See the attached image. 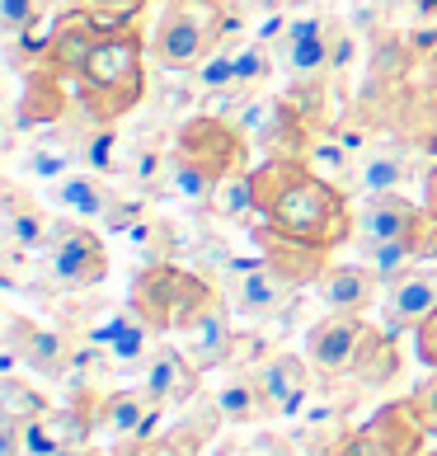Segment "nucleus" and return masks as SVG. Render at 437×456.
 <instances>
[{"label":"nucleus","instance_id":"12","mask_svg":"<svg viewBox=\"0 0 437 456\" xmlns=\"http://www.w3.org/2000/svg\"><path fill=\"white\" fill-rule=\"evenodd\" d=\"M367 320L362 315H344V311H329L325 320H315L306 330V358L320 377H348L352 362H358V348L367 339Z\"/></svg>","mask_w":437,"mask_h":456},{"label":"nucleus","instance_id":"41","mask_svg":"<svg viewBox=\"0 0 437 456\" xmlns=\"http://www.w3.org/2000/svg\"><path fill=\"white\" fill-rule=\"evenodd\" d=\"M53 456H94V443H90V447H61V452H53Z\"/></svg>","mask_w":437,"mask_h":456},{"label":"nucleus","instance_id":"10","mask_svg":"<svg viewBox=\"0 0 437 456\" xmlns=\"http://www.w3.org/2000/svg\"><path fill=\"white\" fill-rule=\"evenodd\" d=\"M259 377V391L268 400V414L273 419H296L306 414V404L315 395V367L306 353H292V348H278L255 367Z\"/></svg>","mask_w":437,"mask_h":456},{"label":"nucleus","instance_id":"3","mask_svg":"<svg viewBox=\"0 0 437 456\" xmlns=\"http://www.w3.org/2000/svg\"><path fill=\"white\" fill-rule=\"evenodd\" d=\"M146 33L137 24H109L90 61L76 76V104L99 123H117L146 99Z\"/></svg>","mask_w":437,"mask_h":456},{"label":"nucleus","instance_id":"21","mask_svg":"<svg viewBox=\"0 0 437 456\" xmlns=\"http://www.w3.org/2000/svg\"><path fill=\"white\" fill-rule=\"evenodd\" d=\"M255 245H259V259L273 264L278 273L296 287V292H301V287H315V282H320V273L334 264V259L325 255V249L301 245V240H287V235L268 231L263 222H259V231H255Z\"/></svg>","mask_w":437,"mask_h":456},{"label":"nucleus","instance_id":"25","mask_svg":"<svg viewBox=\"0 0 437 456\" xmlns=\"http://www.w3.org/2000/svg\"><path fill=\"white\" fill-rule=\"evenodd\" d=\"M400 344H395V334L391 330H367V339H362V348H358V362H352V371L348 377L358 381V386H391L395 377H400Z\"/></svg>","mask_w":437,"mask_h":456},{"label":"nucleus","instance_id":"37","mask_svg":"<svg viewBox=\"0 0 437 456\" xmlns=\"http://www.w3.org/2000/svg\"><path fill=\"white\" fill-rule=\"evenodd\" d=\"M222 456H296V447L287 437H273V433H259L249 443H231V452L222 447Z\"/></svg>","mask_w":437,"mask_h":456},{"label":"nucleus","instance_id":"26","mask_svg":"<svg viewBox=\"0 0 437 456\" xmlns=\"http://www.w3.org/2000/svg\"><path fill=\"white\" fill-rule=\"evenodd\" d=\"M405 183V160L395 151H362L352 160V175H348V189L358 198H376V193H400Z\"/></svg>","mask_w":437,"mask_h":456},{"label":"nucleus","instance_id":"31","mask_svg":"<svg viewBox=\"0 0 437 456\" xmlns=\"http://www.w3.org/2000/svg\"><path fill=\"white\" fill-rule=\"evenodd\" d=\"M24 175L53 189L57 179L71 175V151H61V146H38V142H33V146L24 151Z\"/></svg>","mask_w":437,"mask_h":456},{"label":"nucleus","instance_id":"39","mask_svg":"<svg viewBox=\"0 0 437 456\" xmlns=\"http://www.w3.org/2000/svg\"><path fill=\"white\" fill-rule=\"evenodd\" d=\"M424 208L437 216V165H433V170L424 175Z\"/></svg>","mask_w":437,"mask_h":456},{"label":"nucleus","instance_id":"42","mask_svg":"<svg viewBox=\"0 0 437 456\" xmlns=\"http://www.w3.org/2000/svg\"><path fill=\"white\" fill-rule=\"evenodd\" d=\"M418 5H424V14H433V20H437V0H418Z\"/></svg>","mask_w":437,"mask_h":456},{"label":"nucleus","instance_id":"7","mask_svg":"<svg viewBox=\"0 0 437 456\" xmlns=\"http://www.w3.org/2000/svg\"><path fill=\"white\" fill-rule=\"evenodd\" d=\"M428 433L414 414V400H391L381 404L376 414H367L358 428H348L339 443H334V456H424Z\"/></svg>","mask_w":437,"mask_h":456},{"label":"nucleus","instance_id":"35","mask_svg":"<svg viewBox=\"0 0 437 456\" xmlns=\"http://www.w3.org/2000/svg\"><path fill=\"white\" fill-rule=\"evenodd\" d=\"M76 10H90L104 24H127L146 10V0H76Z\"/></svg>","mask_w":437,"mask_h":456},{"label":"nucleus","instance_id":"17","mask_svg":"<svg viewBox=\"0 0 437 456\" xmlns=\"http://www.w3.org/2000/svg\"><path fill=\"white\" fill-rule=\"evenodd\" d=\"M142 386L165 404V410H179V404L198 400V391H203V371L189 362V353H183L179 344H156L150 358L142 362Z\"/></svg>","mask_w":437,"mask_h":456},{"label":"nucleus","instance_id":"6","mask_svg":"<svg viewBox=\"0 0 437 456\" xmlns=\"http://www.w3.org/2000/svg\"><path fill=\"white\" fill-rule=\"evenodd\" d=\"M43 268L61 292H90L109 278V245L104 235L90 231V222L61 216L53 222V240L43 249Z\"/></svg>","mask_w":437,"mask_h":456},{"label":"nucleus","instance_id":"22","mask_svg":"<svg viewBox=\"0 0 437 456\" xmlns=\"http://www.w3.org/2000/svg\"><path fill=\"white\" fill-rule=\"evenodd\" d=\"M212 410L231 428H255V424H263V419H273L255 371H231V377L216 381L212 386Z\"/></svg>","mask_w":437,"mask_h":456},{"label":"nucleus","instance_id":"2","mask_svg":"<svg viewBox=\"0 0 437 456\" xmlns=\"http://www.w3.org/2000/svg\"><path fill=\"white\" fill-rule=\"evenodd\" d=\"M235 170H249V146H245L240 123L222 113H193L174 132L165 193H174L183 202H212L216 183Z\"/></svg>","mask_w":437,"mask_h":456},{"label":"nucleus","instance_id":"14","mask_svg":"<svg viewBox=\"0 0 437 456\" xmlns=\"http://www.w3.org/2000/svg\"><path fill=\"white\" fill-rule=\"evenodd\" d=\"M437 311V264H418L381 287V325L391 334H414Z\"/></svg>","mask_w":437,"mask_h":456},{"label":"nucleus","instance_id":"15","mask_svg":"<svg viewBox=\"0 0 437 456\" xmlns=\"http://www.w3.org/2000/svg\"><path fill=\"white\" fill-rule=\"evenodd\" d=\"M150 339H156V330H150L132 306L104 311V315H99L94 325L85 330V344H94L113 367H142V362L150 358V348H156Z\"/></svg>","mask_w":437,"mask_h":456},{"label":"nucleus","instance_id":"5","mask_svg":"<svg viewBox=\"0 0 437 456\" xmlns=\"http://www.w3.org/2000/svg\"><path fill=\"white\" fill-rule=\"evenodd\" d=\"M212 297H216V287H207L203 273L179 268L170 259H156V264H142L137 268L132 292H127V306L137 311L156 334H179Z\"/></svg>","mask_w":437,"mask_h":456},{"label":"nucleus","instance_id":"38","mask_svg":"<svg viewBox=\"0 0 437 456\" xmlns=\"http://www.w3.org/2000/svg\"><path fill=\"white\" fill-rule=\"evenodd\" d=\"M414 348H418V362L437 371V311L424 320V325L414 330Z\"/></svg>","mask_w":437,"mask_h":456},{"label":"nucleus","instance_id":"1","mask_svg":"<svg viewBox=\"0 0 437 456\" xmlns=\"http://www.w3.org/2000/svg\"><path fill=\"white\" fill-rule=\"evenodd\" d=\"M249 175H255V216L268 231L325 255L352 245V198L306 156H263Z\"/></svg>","mask_w":437,"mask_h":456},{"label":"nucleus","instance_id":"34","mask_svg":"<svg viewBox=\"0 0 437 456\" xmlns=\"http://www.w3.org/2000/svg\"><path fill=\"white\" fill-rule=\"evenodd\" d=\"M268 76V53L259 38H249L235 47V86H259V80Z\"/></svg>","mask_w":437,"mask_h":456},{"label":"nucleus","instance_id":"43","mask_svg":"<svg viewBox=\"0 0 437 456\" xmlns=\"http://www.w3.org/2000/svg\"><path fill=\"white\" fill-rule=\"evenodd\" d=\"M424 456H437V447H424Z\"/></svg>","mask_w":437,"mask_h":456},{"label":"nucleus","instance_id":"32","mask_svg":"<svg viewBox=\"0 0 437 456\" xmlns=\"http://www.w3.org/2000/svg\"><path fill=\"white\" fill-rule=\"evenodd\" d=\"M235 47H240V43H222L203 66H198V71H193L198 90H226V86H235Z\"/></svg>","mask_w":437,"mask_h":456},{"label":"nucleus","instance_id":"9","mask_svg":"<svg viewBox=\"0 0 437 456\" xmlns=\"http://www.w3.org/2000/svg\"><path fill=\"white\" fill-rule=\"evenodd\" d=\"M71 362H76V348L61 330L38 325V320L14 315V311L5 315V371L28 367L33 377L61 381V377H71Z\"/></svg>","mask_w":437,"mask_h":456},{"label":"nucleus","instance_id":"33","mask_svg":"<svg viewBox=\"0 0 437 456\" xmlns=\"http://www.w3.org/2000/svg\"><path fill=\"white\" fill-rule=\"evenodd\" d=\"M43 10H47V0H0V28H5V38L28 33L43 20Z\"/></svg>","mask_w":437,"mask_h":456},{"label":"nucleus","instance_id":"28","mask_svg":"<svg viewBox=\"0 0 437 456\" xmlns=\"http://www.w3.org/2000/svg\"><path fill=\"white\" fill-rule=\"evenodd\" d=\"M53 410V400H47L33 381H24L20 371H5L0 377V419H10V424H33V419H43Z\"/></svg>","mask_w":437,"mask_h":456},{"label":"nucleus","instance_id":"40","mask_svg":"<svg viewBox=\"0 0 437 456\" xmlns=\"http://www.w3.org/2000/svg\"><path fill=\"white\" fill-rule=\"evenodd\" d=\"M424 71H428V80H433V86H437V43L428 47V57H424Z\"/></svg>","mask_w":437,"mask_h":456},{"label":"nucleus","instance_id":"30","mask_svg":"<svg viewBox=\"0 0 437 456\" xmlns=\"http://www.w3.org/2000/svg\"><path fill=\"white\" fill-rule=\"evenodd\" d=\"M203 428H170V433H156L150 443H137V447H123L117 456H198V447H203Z\"/></svg>","mask_w":437,"mask_h":456},{"label":"nucleus","instance_id":"27","mask_svg":"<svg viewBox=\"0 0 437 456\" xmlns=\"http://www.w3.org/2000/svg\"><path fill=\"white\" fill-rule=\"evenodd\" d=\"M85 118H90V113H85ZM71 151H76L80 170L113 175V170H117V127H113V123H99V118H90V123L76 132Z\"/></svg>","mask_w":437,"mask_h":456},{"label":"nucleus","instance_id":"18","mask_svg":"<svg viewBox=\"0 0 437 456\" xmlns=\"http://www.w3.org/2000/svg\"><path fill=\"white\" fill-rule=\"evenodd\" d=\"M424 202H414L405 193H376V198H358L352 202V245H385L400 240L409 231Z\"/></svg>","mask_w":437,"mask_h":456},{"label":"nucleus","instance_id":"8","mask_svg":"<svg viewBox=\"0 0 437 456\" xmlns=\"http://www.w3.org/2000/svg\"><path fill=\"white\" fill-rule=\"evenodd\" d=\"M165 404L146 391V386H123V391H104L94 400V437H104L109 447H137L160 433Z\"/></svg>","mask_w":437,"mask_h":456},{"label":"nucleus","instance_id":"11","mask_svg":"<svg viewBox=\"0 0 437 456\" xmlns=\"http://www.w3.org/2000/svg\"><path fill=\"white\" fill-rule=\"evenodd\" d=\"M179 348L189 353V362L198 371H216V367H226L231 362V353H235V306L226 301V292H216L203 311H198L189 325H183L179 334Z\"/></svg>","mask_w":437,"mask_h":456},{"label":"nucleus","instance_id":"36","mask_svg":"<svg viewBox=\"0 0 437 456\" xmlns=\"http://www.w3.org/2000/svg\"><path fill=\"white\" fill-rule=\"evenodd\" d=\"M409 400H414V414H418V424H424V433L437 443V371L414 386V395H409Z\"/></svg>","mask_w":437,"mask_h":456},{"label":"nucleus","instance_id":"29","mask_svg":"<svg viewBox=\"0 0 437 456\" xmlns=\"http://www.w3.org/2000/svg\"><path fill=\"white\" fill-rule=\"evenodd\" d=\"M249 170H255V165H249ZM249 170H235V175H226L222 183H216V193L207 202L216 216H226V222L255 216V175H249Z\"/></svg>","mask_w":437,"mask_h":456},{"label":"nucleus","instance_id":"4","mask_svg":"<svg viewBox=\"0 0 437 456\" xmlns=\"http://www.w3.org/2000/svg\"><path fill=\"white\" fill-rule=\"evenodd\" d=\"M226 0H160L156 28L146 33V53L156 71L193 76L226 43Z\"/></svg>","mask_w":437,"mask_h":456},{"label":"nucleus","instance_id":"20","mask_svg":"<svg viewBox=\"0 0 437 456\" xmlns=\"http://www.w3.org/2000/svg\"><path fill=\"white\" fill-rule=\"evenodd\" d=\"M315 292H320V301L329 311L367 315V311H372V301H381V278L362 259H348V264L334 259L320 273V282H315Z\"/></svg>","mask_w":437,"mask_h":456},{"label":"nucleus","instance_id":"13","mask_svg":"<svg viewBox=\"0 0 437 456\" xmlns=\"http://www.w3.org/2000/svg\"><path fill=\"white\" fill-rule=\"evenodd\" d=\"M104 20L99 14H90V10H66V14H57V24L47 28V57H43V66L53 71L57 80H66V86L76 90V76H80V66L90 61V53H94V43L104 38Z\"/></svg>","mask_w":437,"mask_h":456},{"label":"nucleus","instance_id":"44","mask_svg":"<svg viewBox=\"0 0 437 456\" xmlns=\"http://www.w3.org/2000/svg\"><path fill=\"white\" fill-rule=\"evenodd\" d=\"M94 456H99V452H94Z\"/></svg>","mask_w":437,"mask_h":456},{"label":"nucleus","instance_id":"23","mask_svg":"<svg viewBox=\"0 0 437 456\" xmlns=\"http://www.w3.org/2000/svg\"><path fill=\"white\" fill-rule=\"evenodd\" d=\"M0 231H5L10 255H33V259H43L47 240H53V222H47V212L38 208V202H28L20 189H10V193H5Z\"/></svg>","mask_w":437,"mask_h":456},{"label":"nucleus","instance_id":"24","mask_svg":"<svg viewBox=\"0 0 437 456\" xmlns=\"http://www.w3.org/2000/svg\"><path fill=\"white\" fill-rule=\"evenodd\" d=\"M53 202L61 208V216H76V222H104L113 208V193L104 175L94 170H71L66 179L53 183Z\"/></svg>","mask_w":437,"mask_h":456},{"label":"nucleus","instance_id":"19","mask_svg":"<svg viewBox=\"0 0 437 456\" xmlns=\"http://www.w3.org/2000/svg\"><path fill=\"white\" fill-rule=\"evenodd\" d=\"M278 53H282V66H287L292 76L315 80L325 66H334V28L325 20H315V14L287 20V28H282V38H278Z\"/></svg>","mask_w":437,"mask_h":456},{"label":"nucleus","instance_id":"16","mask_svg":"<svg viewBox=\"0 0 437 456\" xmlns=\"http://www.w3.org/2000/svg\"><path fill=\"white\" fill-rule=\"evenodd\" d=\"M296 287L278 273L268 259H255V264H235L231 268V292L226 301L235 306V315H249V320H259V315H278L282 306L292 301Z\"/></svg>","mask_w":437,"mask_h":456}]
</instances>
